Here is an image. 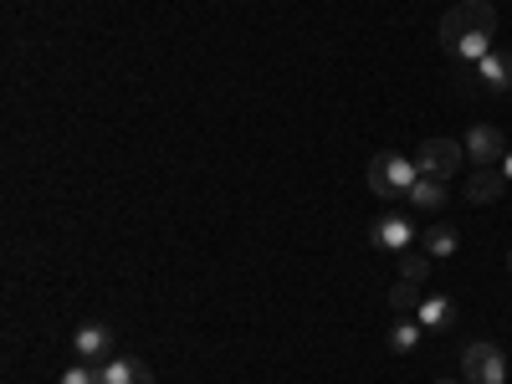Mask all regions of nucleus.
I'll list each match as a JSON object with an SVG mask.
<instances>
[{"label":"nucleus","instance_id":"nucleus-1","mask_svg":"<svg viewBox=\"0 0 512 384\" xmlns=\"http://www.w3.org/2000/svg\"><path fill=\"white\" fill-rule=\"evenodd\" d=\"M441 47L451 52L456 41H466V36H492L497 31V6L492 0H461V6H451L446 16H441Z\"/></svg>","mask_w":512,"mask_h":384},{"label":"nucleus","instance_id":"nucleus-2","mask_svg":"<svg viewBox=\"0 0 512 384\" xmlns=\"http://www.w3.org/2000/svg\"><path fill=\"white\" fill-rule=\"evenodd\" d=\"M415 180H420V169H415V159H405V154H374V159H369V190H374L379 200L410 195Z\"/></svg>","mask_w":512,"mask_h":384},{"label":"nucleus","instance_id":"nucleus-3","mask_svg":"<svg viewBox=\"0 0 512 384\" xmlns=\"http://www.w3.org/2000/svg\"><path fill=\"white\" fill-rule=\"evenodd\" d=\"M461 164H466V144H456V139H425L415 149V169L431 180H451Z\"/></svg>","mask_w":512,"mask_h":384},{"label":"nucleus","instance_id":"nucleus-4","mask_svg":"<svg viewBox=\"0 0 512 384\" xmlns=\"http://www.w3.org/2000/svg\"><path fill=\"white\" fill-rule=\"evenodd\" d=\"M461 379L466 384H507V359L497 344H466L461 354Z\"/></svg>","mask_w":512,"mask_h":384},{"label":"nucleus","instance_id":"nucleus-5","mask_svg":"<svg viewBox=\"0 0 512 384\" xmlns=\"http://www.w3.org/2000/svg\"><path fill=\"white\" fill-rule=\"evenodd\" d=\"M477 77L482 93H512V52H487L477 67H466Z\"/></svg>","mask_w":512,"mask_h":384},{"label":"nucleus","instance_id":"nucleus-6","mask_svg":"<svg viewBox=\"0 0 512 384\" xmlns=\"http://www.w3.org/2000/svg\"><path fill=\"white\" fill-rule=\"evenodd\" d=\"M72 359H82V364L113 359V328H103V323H82V328L72 333Z\"/></svg>","mask_w":512,"mask_h":384},{"label":"nucleus","instance_id":"nucleus-7","mask_svg":"<svg viewBox=\"0 0 512 384\" xmlns=\"http://www.w3.org/2000/svg\"><path fill=\"white\" fill-rule=\"evenodd\" d=\"M461 144H466V159H477V169H487V164H502V159H507V144H502V134H497L492 123H477Z\"/></svg>","mask_w":512,"mask_h":384},{"label":"nucleus","instance_id":"nucleus-8","mask_svg":"<svg viewBox=\"0 0 512 384\" xmlns=\"http://www.w3.org/2000/svg\"><path fill=\"white\" fill-rule=\"evenodd\" d=\"M410 241H415V226L405 216H384L369 226V246H379V251H410Z\"/></svg>","mask_w":512,"mask_h":384},{"label":"nucleus","instance_id":"nucleus-9","mask_svg":"<svg viewBox=\"0 0 512 384\" xmlns=\"http://www.w3.org/2000/svg\"><path fill=\"white\" fill-rule=\"evenodd\" d=\"M507 195V175H502V164H487L472 175V185H466V200L472 205H497Z\"/></svg>","mask_w":512,"mask_h":384},{"label":"nucleus","instance_id":"nucleus-10","mask_svg":"<svg viewBox=\"0 0 512 384\" xmlns=\"http://www.w3.org/2000/svg\"><path fill=\"white\" fill-rule=\"evenodd\" d=\"M456 297H425V303H420V328H431V333H446V328H456Z\"/></svg>","mask_w":512,"mask_h":384},{"label":"nucleus","instance_id":"nucleus-11","mask_svg":"<svg viewBox=\"0 0 512 384\" xmlns=\"http://www.w3.org/2000/svg\"><path fill=\"white\" fill-rule=\"evenodd\" d=\"M98 379H103V384H154V374H149L139 359H103Z\"/></svg>","mask_w":512,"mask_h":384},{"label":"nucleus","instance_id":"nucleus-12","mask_svg":"<svg viewBox=\"0 0 512 384\" xmlns=\"http://www.w3.org/2000/svg\"><path fill=\"white\" fill-rule=\"evenodd\" d=\"M420 246H425V256H456V246H461V231L451 226V221H436L431 231H420Z\"/></svg>","mask_w":512,"mask_h":384},{"label":"nucleus","instance_id":"nucleus-13","mask_svg":"<svg viewBox=\"0 0 512 384\" xmlns=\"http://www.w3.org/2000/svg\"><path fill=\"white\" fill-rule=\"evenodd\" d=\"M415 210H446V180H431V175H420L415 185H410V195H405Z\"/></svg>","mask_w":512,"mask_h":384},{"label":"nucleus","instance_id":"nucleus-14","mask_svg":"<svg viewBox=\"0 0 512 384\" xmlns=\"http://www.w3.org/2000/svg\"><path fill=\"white\" fill-rule=\"evenodd\" d=\"M420 303H425V282H410V277H395V287H390V308L405 318V313H420Z\"/></svg>","mask_w":512,"mask_h":384},{"label":"nucleus","instance_id":"nucleus-15","mask_svg":"<svg viewBox=\"0 0 512 384\" xmlns=\"http://www.w3.org/2000/svg\"><path fill=\"white\" fill-rule=\"evenodd\" d=\"M420 338H425L420 318H400V323L390 328V349H395V354H415V349H420Z\"/></svg>","mask_w":512,"mask_h":384},{"label":"nucleus","instance_id":"nucleus-16","mask_svg":"<svg viewBox=\"0 0 512 384\" xmlns=\"http://www.w3.org/2000/svg\"><path fill=\"white\" fill-rule=\"evenodd\" d=\"M57 384H103V379H98V369H93V364H82V359H77L72 369H62V379H57Z\"/></svg>","mask_w":512,"mask_h":384},{"label":"nucleus","instance_id":"nucleus-17","mask_svg":"<svg viewBox=\"0 0 512 384\" xmlns=\"http://www.w3.org/2000/svg\"><path fill=\"white\" fill-rule=\"evenodd\" d=\"M502 175H507V185H512V149H507V159H502Z\"/></svg>","mask_w":512,"mask_h":384},{"label":"nucleus","instance_id":"nucleus-18","mask_svg":"<svg viewBox=\"0 0 512 384\" xmlns=\"http://www.w3.org/2000/svg\"><path fill=\"white\" fill-rule=\"evenodd\" d=\"M436 384H466V379H436Z\"/></svg>","mask_w":512,"mask_h":384},{"label":"nucleus","instance_id":"nucleus-19","mask_svg":"<svg viewBox=\"0 0 512 384\" xmlns=\"http://www.w3.org/2000/svg\"><path fill=\"white\" fill-rule=\"evenodd\" d=\"M507 272H512V251H507Z\"/></svg>","mask_w":512,"mask_h":384}]
</instances>
